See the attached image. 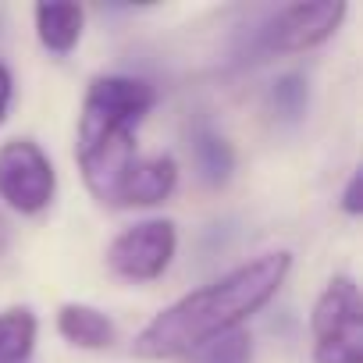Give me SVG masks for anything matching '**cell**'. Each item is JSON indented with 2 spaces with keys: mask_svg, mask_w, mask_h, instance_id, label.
Instances as JSON below:
<instances>
[{
  "mask_svg": "<svg viewBox=\"0 0 363 363\" xmlns=\"http://www.w3.org/2000/svg\"><path fill=\"white\" fill-rule=\"evenodd\" d=\"M292 257L289 253H264L225 278L182 296L167 310H160L132 342L139 359H178L200 345L218 342L221 335L235 331L250 313H257L289 278Z\"/></svg>",
  "mask_w": 363,
  "mask_h": 363,
  "instance_id": "cell-1",
  "label": "cell"
},
{
  "mask_svg": "<svg viewBox=\"0 0 363 363\" xmlns=\"http://www.w3.org/2000/svg\"><path fill=\"white\" fill-rule=\"evenodd\" d=\"M153 104H157L153 86L128 75H104L93 79L86 89L79 111L75 160L89 193L107 207H118L121 182L128 167L139 160L135 128L153 111Z\"/></svg>",
  "mask_w": 363,
  "mask_h": 363,
  "instance_id": "cell-2",
  "label": "cell"
},
{
  "mask_svg": "<svg viewBox=\"0 0 363 363\" xmlns=\"http://www.w3.org/2000/svg\"><path fill=\"white\" fill-rule=\"evenodd\" d=\"M313 363H363V303L349 274L324 285L313 303Z\"/></svg>",
  "mask_w": 363,
  "mask_h": 363,
  "instance_id": "cell-3",
  "label": "cell"
},
{
  "mask_svg": "<svg viewBox=\"0 0 363 363\" xmlns=\"http://www.w3.org/2000/svg\"><path fill=\"white\" fill-rule=\"evenodd\" d=\"M57 174L50 157L33 139H11L0 146V200L18 214H40L50 207Z\"/></svg>",
  "mask_w": 363,
  "mask_h": 363,
  "instance_id": "cell-4",
  "label": "cell"
},
{
  "mask_svg": "<svg viewBox=\"0 0 363 363\" xmlns=\"http://www.w3.org/2000/svg\"><path fill=\"white\" fill-rule=\"evenodd\" d=\"M174 250H178V235L171 221L164 218L139 221L107 246V267L125 281H153L167 271Z\"/></svg>",
  "mask_w": 363,
  "mask_h": 363,
  "instance_id": "cell-5",
  "label": "cell"
},
{
  "mask_svg": "<svg viewBox=\"0 0 363 363\" xmlns=\"http://www.w3.org/2000/svg\"><path fill=\"white\" fill-rule=\"evenodd\" d=\"M345 18L342 0H317V4H289L260 29V47L267 54H299L320 47Z\"/></svg>",
  "mask_w": 363,
  "mask_h": 363,
  "instance_id": "cell-6",
  "label": "cell"
},
{
  "mask_svg": "<svg viewBox=\"0 0 363 363\" xmlns=\"http://www.w3.org/2000/svg\"><path fill=\"white\" fill-rule=\"evenodd\" d=\"M174 182H178V164L167 153L157 157H139L125 182H121V193H118V207H153L164 203L174 193Z\"/></svg>",
  "mask_w": 363,
  "mask_h": 363,
  "instance_id": "cell-7",
  "label": "cell"
},
{
  "mask_svg": "<svg viewBox=\"0 0 363 363\" xmlns=\"http://www.w3.org/2000/svg\"><path fill=\"white\" fill-rule=\"evenodd\" d=\"M57 331L82 349H104L114 342V324L107 313H100L96 306L86 303H65L57 310Z\"/></svg>",
  "mask_w": 363,
  "mask_h": 363,
  "instance_id": "cell-8",
  "label": "cell"
},
{
  "mask_svg": "<svg viewBox=\"0 0 363 363\" xmlns=\"http://www.w3.org/2000/svg\"><path fill=\"white\" fill-rule=\"evenodd\" d=\"M82 8L79 4H36V36L50 54L75 50L82 36Z\"/></svg>",
  "mask_w": 363,
  "mask_h": 363,
  "instance_id": "cell-9",
  "label": "cell"
},
{
  "mask_svg": "<svg viewBox=\"0 0 363 363\" xmlns=\"http://www.w3.org/2000/svg\"><path fill=\"white\" fill-rule=\"evenodd\" d=\"M36 345V317L26 306L0 313V363H26Z\"/></svg>",
  "mask_w": 363,
  "mask_h": 363,
  "instance_id": "cell-10",
  "label": "cell"
},
{
  "mask_svg": "<svg viewBox=\"0 0 363 363\" xmlns=\"http://www.w3.org/2000/svg\"><path fill=\"white\" fill-rule=\"evenodd\" d=\"M193 150H196L200 174L211 182V186H225V182L232 178V167H235V153H232L228 139L218 135V132H211V128H200Z\"/></svg>",
  "mask_w": 363,
  "mask_h": 363,
  "instance_id": "cell-11",
  "label": "cell"
},
{
  "mask_svg": "<svg viewBox=\"0 0 363 363\" xmlns=\"http://www.w3.org/2000/svg\"><path fill=\"white\" fill-rule=\"evenodd\" d=\"M271 104H274V114L285 118V121H299L306 114V104H310V86L303 75H281L271 89Z\"/></svg>",
  "mask_w": 363,
  "mask_h": 363,
  "instance_id": "cell-12",
  "label": "cell"
},
{
  "mask_svg": "<svg viewBox=\"0 0 363 363\" xmlns=\"http://www.w3.org/2000/svg\"><path fill=\"white\" fill-rule=\"evenodd\" d=\"M203 363H253V338L246 331H228L218 342H211Z\"/></svg>",
  "mask_w": 363,
  "mask_h": 363,
  "instance_id": "cell-13",
  "label": "cell"
},
{
  "mask_svg": "<svg viewBox=\"0 0 363 363\" xmlns=\"http://www.w3.org/2000/svg\"><path fill=\"white\" fill-rule=\"evenodd\" d=\"M342 211H345L349 218H356V214L363 211V200H359V171H352L349 186H345V196H342Z\"/></svg>",
  "mask_w": 363,
  "mask_h": 363,
  "instance_id": "cell-14",
  "label": "cell"
},
{
  "mask_svg": "<svg viewBox=\"0 0 363 363\" xmlns=\"http://www.w3.org/2000/svg\"><path fill=\"white\" fill-rule=\"evenodd\" d=\"M11 93H15V82H11V72L0 65V125L8 118V107H11Z\"/></svg>",
  "mask_w": 363,
  "mask_h": 363,
  "instance_id": "cell-15",
  "label": "cell"
},
{
  "mask_svg": "<svg viewBox=\"0 0 363 363\" xmlns=\"http://www.w3.org/2000/svg\"><path fill=\"white\" fill-rule=\"evenodd\" d=\"M8 246H11V228H8V221L0 218V257L8 253Z\"/></svg>",
  "mask_w": 363,
  "mask_h": 363,
  "instance_id": "cell-16",
  "label": "cell"
}]
</instances>
